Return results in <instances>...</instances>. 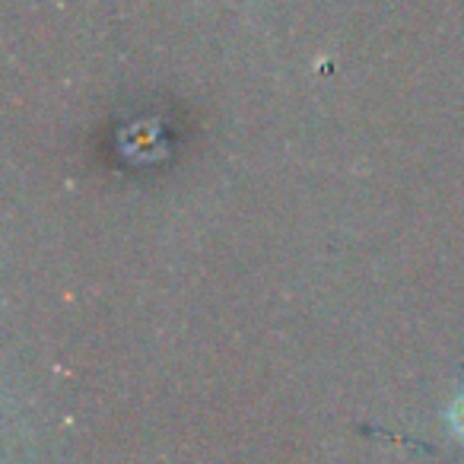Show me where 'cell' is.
Masks as SVG:
<instances>
[{
  "instance_id": "cell-1",
  "label": "cell",
  "mask_w": 464,
  "mask_h": 464,
  "mask_svg": "<svg viewBox=\"0 0 464 464\" xmlns=\"http://www.w3.org/2000/svg\"><path fill=\"white\" fill-rule=\"evenodd\" d=\"M461 432H464V407H461Z\"/></svg>"
}]
</instances>
